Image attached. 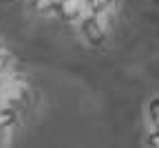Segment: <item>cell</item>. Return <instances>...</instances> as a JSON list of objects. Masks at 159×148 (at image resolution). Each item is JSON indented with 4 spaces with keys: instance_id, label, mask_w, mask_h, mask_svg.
<instances>
[{
    "instance_id": "6da1fadb",
    "label": "cell",
    "mask_w": 159,
    "mask_h": 148,
    "mask_svg": "<svg viewBox=\"0 0 159 148\" xmlns=\"http://www.w3.org/2000/svg\"><path fill=\"white\" fill-rule=\"evenodd\" d=\"M150 115H152V122L159 126V97L150 102Z\"/></svg>"
}]
</instances>
